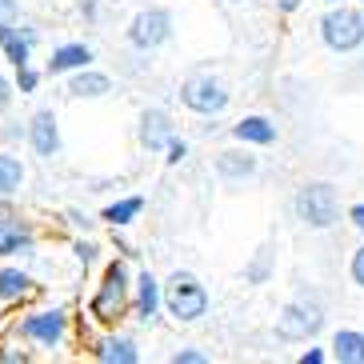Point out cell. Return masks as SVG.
Masks as SVG:
<instances>
[{"label":"cell","mask_w":364,"mask_h":364,"mask_svg":"<svg viewBox=\"0 0 364 364\" xmlns=\"http://www.w3.org/2000/svg\"><path fill=\"white\" fill-rule=\"evenodd\" d=\"M204 309H208V292L200 289V280L176 272L168 280V312L181 321H196V316H204Z\"/></svg>","instance_id":"cell-1"},{"label":"cell","mask_w":364,"mask_h":364,"mask_svg":"<svg viewBox=\"0 0 364 364\" xmlns=\"http://www.w3.org/2000/svg\"><path fill=\"white\" fill-rule=\"evenodd\" d=\"M296 213L304 225L312 228H328L336 220V188L332 184H304L296 196Z\"/></svg>","instance_id":"cell-2"},{"label":"cell","mask_w":364,"mask_h":364,"mask_svg":"<svg viewBox=\"0 0 364 364\" xmlns=\"http://www.w3.org/2000/svg\"><path fill=\"white\" fill-rule=\"evenodd\" d=\"M321 28H324L328 48H336V53H348V48H356V44L364 41V16H360V12H353V9L328 12Z\"/></svg>","instance_id":"cell-3"},{"label":"cell","mask_w":364,"mask_h":364,"mask_svg":"<svg viewBox=\"0 0 364 364\" xmlns=\"http://www.w3.org/2000/svg\"><path fill=\"white\" fill-rule=\"evenodd\" d=\"M316 328H321V309H312V304H289L277 316V336H284V341H304Z\"/></svg>","instance_id":"cell-4"},{"label":"cell","mask_w":364,"mask_h":364,"mask_svg":"<svg viewBox=\"0 0 364 364\" xmlns=\"http://www.w3.org/2000/svg\"><path fill=\"white\" fill-rule=\"evenodd\" d=\"M164 36H168V12H161V9L140 12L129 28V41L136 44V48H152V44H161Z\"/></svg>","instance_id":"cell-5"},{"label":"cell","mask_w":364,"mask_h":364,"mask_svg":"<svg viewBox=\"0 0 364 364\" xmlns=\"http://www.w3.org/2000/svg\"><path fill=\"white\" fill-rule=\"evenodd\" d=\"M120 304H124V268L112 264L105 277V289H100V296L92 300V312H97L100 321H112L120 312Z\"/></svg>","instance_id":"cell-6"},{"label":"cell","mask_w":364,"mask_h":364,"mask_svg":"<svg viewBox=\"0 0 364 364\" xmlns=\"http://www.w3.org/2000/svg\"><path fill=\"white\" fill-rule=\"evenodd\" d=\"M21 332L28 341H41L44 348H53L60 336H65V312H36L21 324Z\"/></svg>","instance_id":"cell-7"},{"label":"cell","mask_w":364,"mask_h":364,"mask_svg":"<svg viewBox=\"0 0 364 364\" xmlns=\"http://www.w3.org/2000/svg\"><path fill=\"white\" fill-rule=\"evenodd\" d=\"M184 105L196 108V112H220L228 105V92L216 80H193V85L184 88Z\"/></svg>","instance_id":"cell-8"},{"label":"cell","mask_w":364,"mask_h":364,"mask_svg":"<svg viewBox=\"0 0 364 364\" xmlns=\"http://www.w3.org/2000/svg\"><path fill=\"white\" fill-rule=\"evenodd\" d=\"M33 149L41 152V156H53V152L60 149V132H56L53 112H36V120H33Z\"/></svg>","instance_id":"cell-9"},{"label":"cell","mask_w":364,"mask_h":364,"mask_svg":"<svg viewBox=\"0 0 364 364\" xmlns=\"http://www.w3.org/2000/svg\"><path fill=\"white\" fill-rule=\"evenodd\" d=\"M92 60L85 44H65V48H56L53 60H48V73H68V68H85Z\"/></svg>","instance_id":"cell-10"},{"label":"cell","mask_w":364,"mask_h":364,"mask_svg":"<svg viewBox=\"0 0 364 364\" xmlns=\"http://www.w3.org/2000/svg\"><path fill=\"white\" fill-rule=\"evenodd\" d=\"M332 353H336L341 364H364V336L360 332H336Z\"/></svg>","instance_id":"cell-11"},{"label":"cell","mask_w":364,"mask_h":364,"mask_svg":"<svg viewBox=\"0 0 364 364\" xmlns=\"http://www.w3.org/2000/svg\"><path fill=\"white\" fill-rule=\"evenodd\" d=\"M168 140H172L168 117H164V112H144V144H149L152 152H161Z\"/></svg>","instance_id":"cell-12"},{"label":"cell","mask_w":364,"mask_h":364,"mask_svg":"<svg viewBox=\"0 0 364 364\" xmlns=\"http://www.w3.org/2000/svg\"><path fill=\"white\" fill-rule=\"evenodd\" d=\"M236 140H252V144H268V140L277 136V129H272V124H268L264 117H248V120H240V124H236Z\"/></svg>","instance_id":"cell-13"},{"label":"cell","mask_w":364,"mask_h":364,"mask_svg":"<svg viewBox=\"0 0 364 364\" xmlns=\"http://www.w3.org/2000/svg\"><path fill=\"white\" fill-rule=\"evenodd\" d=\"M73 92L76 97H105L108 92V76H100V73H80L73 80Z\"/></svg>","instance_id":"cell-14"},{"label":"cell","mask_w":364,"mask_h":364,"mask_svg":"<svg viewBox=\"0 0 364 364\" xmlns=\"http://www.w3.org/2000/svg\"><path fill=\"white\" fill-rule=\"evenodd\" d=\"M24 181V168L16 156H0V193H12V188H21Z\"/></svg>","instance_id":"cell-15"},{"label":"cell","mask_w":364,"mask_h":364,"mask_svg":"<svg viewBox=\"0 0 364 364\" xmlns=\"http://www.w3.org/2000/svg\"><path fill=\"white\" fill-rule=\"evenodd\" d=\"M140 208H144V200H140V196H129V200L112 204V208L105 213V220H108V225H129V220L140 213Z\"/></svg>","instance_id":"cell-16"},{"label":"cell","mask_w":364,"mask_h":364,"mask_svg":"<svg viewBox=\"0 0 364 364\" xmlns=\"http://www.w3.org/2000/svg\"><path fill=\"white\" fill-rule=\"evenodd\" d=\"M156 304H161V289H156V280L144 272V277H140V316H156Z\"/></svg>","instance_id":"cell-17"},{"label":"cell","mask_w":364,"mask_h":364,"mask_svg":"<svg viewBox=\"0 0 364 364\" xmlns=\"http://www.w3.org/2000/svg\"><path fill=\"white\" fill-rule=\"evenodd\" d=\"M100 360H117V364H136V348L129 341H108L100 348Z\"/></svg>","instance_id":"cell-18"},{"label":"cell","mask_w":364,"mask_h":364,"mask_svg":"<svg viewBox=\"0 0 364 364\" xmlns=\"http://www.w3.org/2000/svg\"><path fill=\"white\" fill-rule=\"evenodd\" d=\"M0 44L9 48V56H12V65H16V68H21V65H28V44H24V41H16L9 24H0Z\"/></svg>","instance_id":"cell-19"},{"label":"cell","mask_w":364,"mask_h":364,"mask_svg":"<svg viewBox=\"0 0 364 364\" xmlns=\"http://www.w3.org/2000/svg\"><path fill=\"white\" fill-rule=\"evenodd\" d=\"M24 289H28V277H24V272H16V268H4V272H0V296L4 300L21 296Z\"/></svg>","instance_id":"cell-20"},{"label":"cell","mask_w":364,"mask_h":364,"mask_svg":"<svg viewBox=\"0 0 364 364\" xmlns=\"http://www.w3.org/2000/svg\"><path fill=\"white\" fill-rule=\"evenodd\" d=\"M216 164H220V172H225V176H248V172L257 168V161H252V156H232V152H225Z\"/></svg>","instance_id":"cell-21"},{"label":"cell","mask_w":364,"mask_h":364,"mask_svg":"<svg viewBox=\"0 0 364 364\" xmlns=\"http://www.w3.org/2000/svg\"><path fill=\"white\" fill-rule=\"evenodd\" d=\"M16 248H28V236L24 232H0V257H4V252H16Z\"/></svg>","instance_id":"cell-22"},{"label":"cell","mask_w":364,"mask_h":364,"mask_svg":"<svg viewBox=\"0 0 364 364\" xmlns=\"http://www.w3.org/2000/svg\"><path fill=\"white\" fill-rule=\"evenodd\" d=\"M16 16V0H0V24H12Z\"/></svg>","instance_id":"cell-23"},{"label":"cell","mask_w":364,"mask_h":364,"mask_svg":"<svg viewBox=\"0 0 364 364\" xmlns=\"http://www.w3.org/2000/svg\"><path fill=\"white\" fill-rule=\"evenodd\" d=\"M353 280H356V284H364V248L353 257Z\"/></svg>","instance_id":"cell-24"},{"label":"cell","mask_w":364,"mask_h":364,"mask_svg":"<svg viewBox=\"0 0 364 364\" xmlns=\"http://www.w3.org/2000/svg\"><path fill=\"white\" fill-rule=\"evenodd\" d=\"M21 88H24V92H33V88H36V73H28L24 65H21Z\"/></svg>","instance_id":"cell-25"},{"label":"cell","mask_w":364,"mask_h":364,"mask_svg":"<svg viewBox=\"0 0 364 364\" xmlns=\"http://www.w3.org/2000/svg\"><path fill=\"white\" fill-rule=\"evenodd\" d=\"M164 149H168V161H181V156H184V144H181V140H168Z\"/></svg>","instance_id":"cell-26"},{"label":"cell","mask_w":364,"mask_h":364,"mask_svg":"<svg viewBox=\"0 0 364 364\" xmlns=\"http://www.w3.org/2000/svg\"><path fill=\"white\" fill-rule=\"evenodd\" d=\"M200 360H204L200 353H181V356H176V364H200Z\"/></svg>","instance_id":"cell-27"},{"label":"cell","mask_w":364,"mask_h":364,"mask_svg":"<svg viewBox=\"0 0 364 364\" xmlns=\"http://www.w3.org/2000/svg\"><path fill=\"white\" fill-rule=\"evenodd\" d=\"M321 360H324L321 353H304V356H300V364H321Z\"/></svg>","instance_id":"cell-28"},{"label":"cell","mask_w":364,"mask_h":364,"mask_svg":"<svg viewBox=\"0 0 364 364\" xmlns=\"http://www.w3.org/2000/svg\"><path fill=\"white\" fill-rule=\"evenodd\" d=\"M353 225L364 228V204H356V208H353Z\"/></svg>","instance_id":"cell-29"},{"label":"cell","mask_w":364,"mask_h":364,"mask_svg":"<svg viewBox=\"0 0 364 364\" xmlns=\"http://www.w3.org/2000/svg\"><path fill=\"white\" fill-rule=\"evenodd\" d=\"M0 105H9V85L0 80Z\"/></svg>","instance_id":"cell-30"},{"label":"cell","mask_w":364,"mask_h":364,"mask_svg":"<svg viewBox=\"0 0 364 364\" xmlns=\"http://www.w3.org/2000/svg\"><path fill=\"white\" fill-rule=\"evenodd\" d=\"M328 4H341V0H328Z\"/></svg>","instance_id":"cell-31"}]
</instances>
